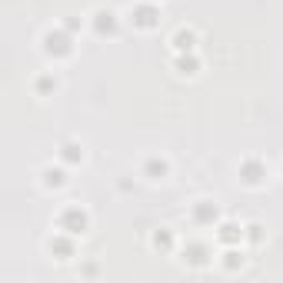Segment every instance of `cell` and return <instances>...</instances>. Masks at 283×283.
<instances>
[{
    "mask_svg": "<svg viewBox=\"0 0 283 283\" xmlns=\"http://www.w3.org/2000/svg\"><path fill=\"white\" fill-rule=\"evenodd\" d=\"M60 223H64L67 233H83V230H87V213H80L77 207H67Z\"/></svg>",
    "mask_w": 283,
    "mask_h": 283,
    "instance_id": "obj_1",
    "label": "cell"
},
{
    "mask_svg": "<svg viewBox=\"0 0 283 283\" xmlns=\"http://www.w3.org/2000/svg\"><path fill=\"white\" fill-rule=\"evenodd\" d=\"M54 50H60V54H70V40L57 34V44H54V37H47V54H54Z\"/></svg>",
    "mask_w": 283,
    "mask_h": 283,
    "instance_id": "obj_2",
    "label": "cell"
},
{
    "mask_svg": "<svg viewBox=\"0 0 283 283\" xmlns=\"http://www.w3.org/2000/svg\"><path fill=\"white\" fill-rule=\"evenodd\" d=\"M220 230H223V233H220V240H223V243H233V240L243 237V230H237L233 223H227V227H220Z\"/></svg>",
    "mask_w": 283,
    "mask_h": 283,
    "instance_id": "obj_3",
    "label": "cell"
},
{
    "mask_svg": "<svg viewBox=\"0 0 283 283\" xmlns=\"http://www.w3.org/2000/svg\"><path fill=\"white\" fill-rule=\"evenodd\" d=\"M177 47H180V50H193V34L190 30H180V34H177Z\"/></svg>",
    "mask_w": 283,
    "mask_h": 283,
    "instance_id": "obj_4",
    "label": "cell"
},
{
    "mask_svg": "<svg viewBox=\"0 0 283 283\" xmlns=\"http://www.w3.org/2000/svg\"><path fill=\"white\" fill-rule=\"evenodd\" d=\"M147 174H150V180H157V177L167 174V164H157V160H150V164H147Z\"/></svg>",
    "mask_w": 283,
    "mask_h": 283,
    "instance_id": "obj_5",
    "label": "cell"
},
{
    "mask_svg": "<svg viewBox=\"0 0 283 283\" xmlns=\"http://www.w3.org/2000/svg\"><path fill=\"white\" fill-rule=\"evenodd\" d=\"M97 17H100V20H97V30H100V34H103V30H113V14H110V10H107V14H97Z\"/></svg>",
    "mask_w": 283,
    "mask_h": 283,
    "instance_id": "obj_6",
    "label": "cell"
},
{
    "mask_svg": "<svg viewBox=\"0 0 283 283\" xmlns=\"http://www.w3.org/2000/svg\"><path fill=\"white\" fill-rule=\"evenodd\" d=\"M47 187H60V183H64V170H47Z\"/></svg>",
    "mask_w": 283,
    "mask_h": 283,
    "instance_id": "obj_7",
    "label": "cell"
},
{
    "mask_svg": "<svg viewBox=\"0 0 283 283\" xmlns=\"http://www.w3.org/2000/svg\"><path fill=\"white\" fill-rule=\"evenodd\" d=\"M64 157H67V160H80V157H83V150H80L77 144H67V147H64Z\"/></svg>",
    "mask_w": 283,
    "mask_h": 283,
    "instance_id": "obj_8",
    "label": "cell"
},
{
    "mask_svg": "<svg viewBox=\"0 0 283 283\" xmlns=\"http://www.w3.org/2000/svg\"><path fill=\"white\" fill-rule=\"evenodd\" d=\"M154 10H140V27H154Z\"/></svg>",
    "mask_w": 283,
    "mask_h": 283,
    "instance_id": "obj_9",
    "label": "cell"
},
{
    "mask_svg": "<svg viewBox=\"0 0 283 283\" xmlns=\"http://www.w3.org/2000/svg\"><path fill=\"white\" fill-rule=\"evenodd\" d=\"M217 217V210H210V207H200V210H197V220H213Z\"/></svg>",
    "mask_w": 283,
    "mask_h": 283,
    "instance_id": "obj_10",
    "label": "cell"
},
{
    "mask_svg": "<svg viewBox=\"0 0 283 283\" xmlns=\"http://www.w3.org/2000/svg\"><path fill=\"white\" fill-rule=\"evenodd\" d=\"M154 243H157V247H170V237H167V233H157Z\"/></svg>",
    "mask_w": 283,
    "mask_h": 283,
    "instance_id": "obj_11",
    "label": "cell"
}]
</instances>
